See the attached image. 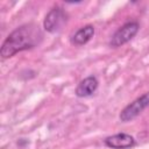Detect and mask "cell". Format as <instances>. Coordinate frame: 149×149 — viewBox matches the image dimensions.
<instances>
[{"mask_svg": "<svg viewBox=\"0 0 149 149\" xmlns=\"http://www.w3.org/2000/svg\"><path fill=\"white\" fill-rule=\"evenodd\" d=\"M43 35L40 28L34 23H26L15 28L3 41L0 48V56L5 58L13 57L20 51L35 48L40 44Z\"/></svg>", "mask_w": 149, "mask_h": 149, "instance_id": "1", "label": "cell"}, {"mask_svg": "<svg viewBox=\"0 0 149 149\" xmlns=\"http://www.w3.org/2000/svg\"><path fill=\"white\" fill-rule=\"evenodd\" d=\"M140 24L136 21H129L125 24H122L111 37L109 40V47L112 48H119L127 42H129L139 31Z\"/></svg>", "mask_w": 149, "mask_h": 149, "instance_id": "2", "label": "cell"}, {"mask_svg": "<svg viewBox=\"0 0 149 149\" xmlns=\"http://www.w3.org/2000/svg\"><path fill=\"white\" fill-rule=\"evenodd\" d=\"M66 21H68L66 12L61 7H54L45 15L44 21H43V28L48 33L55 34L63 28Z\"/></svg>", "mask_w": 149, "mask_h": 149, "instance_id": "3", "label": "cell"}, {"mask_svg": "<svg viewBox=\"0 0 149 149\" xmlns=\"http://www.w3.org/2000/svg\"><path fill=\"white\" fill-rule=\"evenodd\" d=\"M149 106V92L142 94L141 97L136 98L134 101L128 104L120 113L119 118L122 122H128L135 119L141 112H143Z\"/></svg>", "mask_w": 149, "mask_h": 149, "instance_id": "4", "label": "cell"}, {"mask_svg": "<svg viewBox=\"0 0 149 149\" xmlns=\"http://www.w3.org/2000/svg\"><path fill=\"white\" fill-rule=\"evenodd\" d=\"M104 143L112 149H129L135 146V139L127 133H118L106 137Z\"/></svg>", "mask_w": 149, "mask_h": 149, "instance_id": "5", "label": "cell"}, {"mask_svg": "<svg viewBox=\"0 0 149 149\" xmlns=\"http://www.w3.org/2000/svg\"><path fill=\"white\" fill-rule=\"evenodd\" d=\"M98 85H99V81H98L97 77L88 76V77L84 78L83 80H80V83L76 87V92L74 93L79 98L90 97V95H92L97 91Z\"/></svg>", "mask_w": 149, "mask_h": 149, "instance_id": "6", "label": "cell"}, {"mask_svg": "<svg viewBox=\"0 0 149 149\" xmlns=\"http://www.w3.org/2000/svg\"><path fill=\"white\" fill-rule=\"evenodd\" d=\"M94 35V27L92 24H86L78 29L71 37V43L74 45H84L86 44Z\"/></svg>", "mask_w": 149, "mask_h": 149, "instance_id": "7", "label": "cell"}]
</instances>
